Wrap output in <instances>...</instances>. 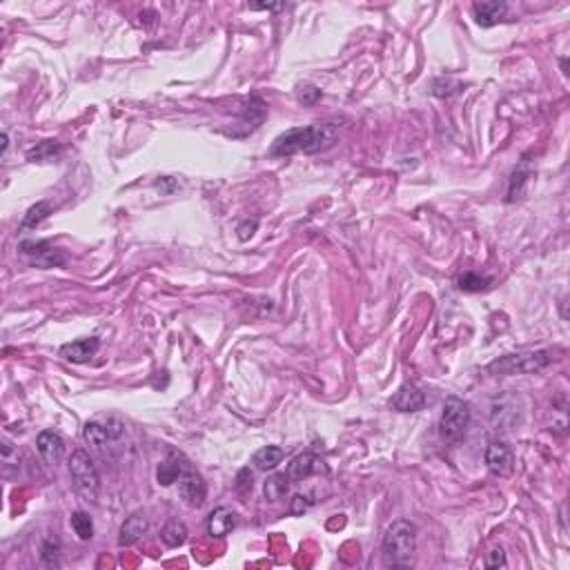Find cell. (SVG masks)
Listing matches in <instances>:
<instances>
[{
    "mask_svg": "<svg viewBox=\"0 0 570 570\" xmlns=\"http://www.w3.org/2000/svg\"><path fill=\"white\" fill-rule=\"evenodd\" d=\"M339 131L337 125H308V127H292L272 143V156H292V154H316L332 147L337 141Z\"/></svg>",
    "mask_w": 570,
    "mask_h": 570,
    "instance_id": "6da1fadb",
    "label": "cell"
},
{
    "mask_svg": "<svg viewBox=\"0 0 570 570\" xmlns=\"http://www.w3.org/2000/svg\"><path fill=\"white\" fill-rule=\"evenodd\" d=\"M416 552V528L408 519H399L385 528L383 534V559L388 566L406 568L412 564Z\"/></svg>",
    "mask_w": 570,
    "mask_h": 570,
    "instance_id": "7a4b0ae2",
    "label": "cell"
},
{
    "mask_svg": "<svg viewBox=\"0 0 570 570\" xmlns=\"http://www.w3.org/2000/svg\"><path fill=\"white\" fill-rule=\"evenodd\" d=\"M70 475H72V483L76 495L87 501V504H94L98 499V490H100V477L98 470L92 461V457L87 455L85 450H74L70 457Z\"/></svg>",
    "mask_w": 570,
    "mask_h": 570,
    "instance_id": "3957f363",
    "label": "cell"
},
{
    "mask_svg": "<svg viewBox=\"0 0 570 570\" xmlns=\"http://www.w3.org/2000/svg\"><path fill=\"white\" fill-rule=\"evenodd\" d=\"M470 426V406L459 397H448L441 419H439V434L446 443H459L466 437V430Z\"/></svg>",
    "mask_w": 570,
    "mask_h": 570,
    "instance_id": "277c9868",
    "label": "cell"
},
{
    "mask_svg": "<svg viewBox=\"0 0 570 570\" xmlns=\"http://www.w3.org/2000/svg\"><path fill=\"white\" fill-rule=\"evenodd\" d=\"M550 352H519V355H506L488 365L490 375H532L539 372L550 363Z\"/></svg>",
    "mask_w": 570,
    "mask_h": 570,
    "instance_id": "5b68a950",
    "label": "cell"
},
{
    "mask_svg": "<svg viewBox=\"0 0 570 570\" xmlns=\"http://www.w3.org/2000/svg\"><path fill=\"white\" fill-rule=\"evenodd\" d=\"M125 432V426L121 419L109 416L107 421H87L82 426V439L94 448H103L109 441L121 439Z\"/></svg>",
    "mask_w": 570,
    "mask_h": 570,
    "instance_id": "8992f818",
    "label": "cell"
},
{
    "mask_svg": "<svg viewBox=\"0 0 570 570\" xmlns=\"http://www.w3.org/2000/svg\"><path fill=\"white\" fill-rule=\"evenodd\" d=\"M178 493L181 497L185 499V504L198 508V506H203L205 504V497H208V485L203 481V477H200L192 466H185L183 468V473L178 477Z\"/></svg>",
    "mask_w": 570,
    "mask_h": 570,
    "instance_id": "52a82bcc",
    "label": "cell"
},
{
    "mask_svg": "<svg viewBox=\"0 0 570 570\" xmlns=\"http://www.w3.org/2000/svg\"><path fill=\"white\" fill-rule=\"evenodd\" d=\"M485 466L495 477H510L515 470V452L508 443L495 441L485 450Z\"/></svg>",
    "mask_w": 570,
    "mask_h": 570,
    "instance_id": "ba28073f",
    "label": "cell"
},
{
    "mask_svg": "<svg viewBox=\"0 0 570 570\" xmlns=\"http://www.w3.org/2000/svg\"><path fill=\"white\" fill-rule=\"evenodd\" d=\"M288 477L290 481H303L312 475H326L328 473V466L323 463L321 457H316L314 452H303V455H299L290 461L288 466Z\"/></svg>",
    "mask_w": 570,
    "mask_h": 570,
    "instance_id": "9c48e42d",
    "label": "cell"
},
{
    "mask_svg": "<svg viewBox=\"0 0 570 570\" xmlns=\"http://www.w3.org/2000/svg\"><path fill=\"white\" fill-rule=\"evenodd\" d=\"M428 404V397L412 383L401 385L397 394L390 399V408L397 412H419Z\"/></svg>",
    "mask_w": 570,
    "mask_h": 570,
    "instance_id": "30bf717a",
    "label": "cell"
},
{
    "mask_svg": "<svg viewBox=\"0 0 570 570\" xmlns=\"http://www.w3.org/2000/svg\"><path fill=\"white\" fill-rule=\"evenodd\" d=\"M36 448L41 452V457L49 463V466H56L63 461L65 457V441L58 432L54 430H43L36 439Z\"/></svg>",
    "mask_w": 570,
    "mask_h": 570,
    "instance_id": "8fae6325",
    "label": "cell"
},
{
    "mask_svg": "<svg viewBox=\"0 0 570 570\" xmlns=\"http://www.w3.org/2000/svg\"><path fill=\"white\" fill-rule=\"evenodd\" d=\"M21 252L33 257V263L41 265V267H54V265H63L65 263V257L58 252V249L49 247L47 243H41V241L38 243H33V241L21 243Z\"/></svg>",
    "mask_w": 570,
    "mask_h": 570,
    "instance_id": "7c38bea8",
    "label": "cell"
},
{
    "mask_svg": "<svg viewBox=\"0 0 570 570\" xmlns=\"http://www.w3.org/2000/svg\"><path fill=\"white\" fill-rule=\"evenodd\" d=\"M100 348V341L98 339H80V341H72V343H65L60 348V357L65 361H72V363H87L96 357V352Z\"/></svg>",
    "mask_w": 570,
    "mask_h": 570,
    "instance_id": "4fadbf2b",
    "label": "cell"
},
{
    "mask_svg": "<svg viewBox=\"0 0 570 570\" xmlns=\"http://www.w3.org/2000/svg\"><path fill=\"white\" fill-rule=\"evenodd\" d=\"M237 528V512L230 508H216L208 517V534L210 537L221 539Z\"/></svg>",
    "mask_w": 570,
    "mask_h": 570,
    "instance_id": "5bb4252c",
    "label": "cell"
},
{
    "mask_svg": "<svg viewBox=\"0 0 570 570\" xmlns=\"http://www.w3.org/2000/svg\"><path fill=\"white\" fill-rule=\"evenodd\" d=\"M473 11H475L477 25H481V27H495L506 16L508 5L506 3H499V0H485V3H477L473 7Z\"/></svg>",
    "mask_w": 570,
    "mask_h": 570,
    "instance_id": "9a60e30c",
    "label": "cell"
},
{
    "mask_svg": "<svg viewBox=\"0 0 570 570\" xmlns=\"http://www.w3.org/2000/svg\"><path fill=\"white\" fill-rule=\"evenodd\" d=\"M147 528H149V524H147V519L141 515V512H134V515H129L125 522H123V526H121V537H119V544L121 546H134L136 544L143 534L147 532Z\"/></svg>",
    "mask_w": 570,
    "mask_h": 570,
    "instance_id": "2e32d148",
    "label": "cell"
},
{
    "mask_svg": "<svg viewBox=\"0 0 570 570\" xmlns=\"http://www.w3.org/2000/svg\"><path fill=\"white\" fill-rule=\"evenodd\" d=\"M181 455H176V452L172 450L170 452V457H167L161 466H158V470H156V479L161 485H172L174 481H178L181 473H183V468H185L188 463H181Z\"/></svg>",
    "mask_w": 570,
    "mask_h": 570,
    "instance_id": "e0dca14e",
    "label": "cell"
},
{
    "mask_svg": "<svg viewBox=\"0 0 570 570\" xmlns=\"http://www.w3.org/2000/svg\"><path fill=\"white\" fill-rule=\"evenodd\" d=\"M530 176H532V170L528 167V161L524 158L522 163H519L517 170L512 172V178H510V188H508V200H510V203L524 196Z\"/></svg>",
    "mask_w": 570,
    "mask_h": 570,
    "instance_id": "ac0fdd59",
    "label": "cell"
},
{
    "mask_svg": "<svg viewBox=\"0 0 570 570\" xmlns=\"http://www.w3.org/2000/svg\"><path fill=\"white\" fill-rule=\"evenodd\" d=\"M283 457H285L283 448H279V446H265V448H261L257 455H254L252 463L259 468V470L267 473V470H274V468L283 461Z\"/></svg>",
    "mask_w": 570,
    "mask_h": 570,
    "instance_id": "d6986e66",
    "label": "cell"
},
{
    "mask_svg": "<svg viewBox=\"0 0 570 570\" xmlns=\"http://www.w3.org/2000/svg\"><path fill=\"white\" fill-rule=\"evenodd\" d=\"M288 488H290V477H288V473H276L272 477H267V481L263 485V495H265L267 501H272V504H274V501H281L285 497Z\"/></svg>",
    "mask_w": 570,
    "mask_h": 570,
    "instance_id": "ffe728a7",
    "label": "cell"
},
{
    "mask_svg": "<svg viewBox=\"0 0 570 570\" xmlns=\"http://www.w3.org/2000/svg\"><path fill=\"white\" fill-rule=\"evenodd\" d=\"M161 539L165 546H170V548H178L185 544L188 539V528L183 522H178V519H170V522L165 524L163 532H161Z\"/></svg>",
    "mask_w": 570,
    "mask_h": 570,
    "instance_id": "44dd1931",
    "label": "cell"
},
{
    "mask_svg": "<svg viewBox=\"0 0 570 570\" xmlns=\"http://www.w3.org/2000/svg\"><path fill=\"white\" fill-rule=\"evenodd\" d=\"M58 152H60L58 141H43V143H38L36 147H33V149H29L27 158L31 163H49V161H54L58 156Z\"/></svg>",
    "mask_w": 570,
    "mask_h": 570,
    "instance_id": "7402d4cb",
    "label": "cell"
},
{
    "mask_svg": "<svg viewBox=\"0 0 570 570\" xmlns=\"http://www.w3.org/2000/svg\"><path fill=\"white\" fill-rule=\"evenodd\" d=\"M49 214H52V205H49L47 200H41V203L31 205V208L27 210V214H25L23 223H21V230H31V227L41 225Z\"/></svg>",
    "mask_w": 570,
    "mask_h": 570,
    "instance_id": "603a6c76",
    "label": "cell"
},
{
    "mask_svg": "<svg viewBox=\"0 0 570 570\" xmlns=\"http://www.w3.org/2000/svg\"><path fill=\"white\" fill-rule=\"evenodd\" d=\"M72 528L74 532L78 534V539L82 542H90L94 537V524H92V517L87 512H82V510H76L72 515Z\"/></svg>",
    "mask_w": 570,
    "mask_h": 570,
    "instance_id": "cb8c5ba5",
    "label": "cell"
},
{
    "mask_svg": "<svg viewBox=\"0 0 570 570\" xmlns=\"http://www.w3.org/2000/svg\"><path fill=\"white\" fill-rule=\"evenodd\" d=\"M490 285V279H485V276H479L475 272H466L457 279V288L461 292H481L485 290Z\"/></svg>",
    "mask_w": 570,
    "mask_h": 570,
    "instance_id": "d4e9b609",
    "label": "cell"
},
{
    "mask_svg": "<svg viewBox=\"0 0 570 570\" xmlns=\"http://www.w3.org/2000/svg\"><path fill=\"white\" fill-rule=\"evenodd\" d=\"M41 557L45 566H60V542L56 537H47V542L43 544Z\"/></svg>",
    "mask_w": 570,
    "mask_h": 570,
    "instance_id": "484cf974",
    "label": "cell"
},
{
    "mask_svg": "<svg viewBox=\"0 0 570 570\" xmlns=\"http://www.w3.org/2000/svg\"><path fill=\"white\" fill-rule=\"evenodd\" d=\"M459 82H455V80H446V78H439V80H434V96H452L455 92H459Z\"/></svg>",
    "mask_w": 570,
    "mask_h": 570,
    "instance_id": "4316f807",
    "label": "cell"
},
{
    "mask_svg": "<svg viewBox=\"0 0 570 570\" xmlns=\"http://www.w3.org/2000/svg\"><path fill=\"white\" fill-rule=\"evenodd\" d=\"M252 485H254V477H252V473H249V468H243V470H239V475H237V490L241 495H247L249 490H252Z\"/></svg>",
    "mask_w": 570,
    "mask_h": 570,
    "instance_id": "83f0119b",
    "label": "cell"
},
{
    "mask_svg": "<svg viewBox=\"0 0 570 570\" xmlns=\"http://www.w3.org/2000/svg\"><path fill=\"white\" fill-rule=\"evenodd\" d=\"M312 506V501H310V497H303V495H294L292 499H290V512L292 515H303L308 508Z\"/></svg>",
    "mask_w": 570,
    "mask_h": 570,
    "instance_id": "f1b7e54d",
    "label": "cell"
},
{
    "mask_svg": "<svg viewBox=\"0 0 570 570\" xmlns=\"http://www.w3.org/2000/svg\"><path fill=\"white\" fill-rule=\"evenodd\" d=\"M508 561H506V552H504V548H495V550H490L488 552V559H485V566L488 568H504Z\"/></svg>",
    "mask_w": 570,
    "mask_h": 570,
    "instance_id": "f546056e",
    "label": "cell"
},
{
    "mask_svg": "<svg viewBox=\"0 0 570 570\" xmlns=\"http://www.w3.org/2000/svg\"><path fill=\"white\" fill-rule=\"evenodd\" d=\"M257 227H259V221H257V219L241 223V225H239V230H237V232H239V239H241V241H247V239L252 237V234L257 232Z\"/></svg>",
    "mask_w": 570,
    "mask_h": 570,
    "instance_id": "4dcf8cb0",
    "label": "cell"
},
{
    "mask_svg": "<svg viewBox=\"0 0 570 570\" xmlns=\"http://www.w3.org/2000/svg\"><path fill=\"white\" fill-rule=\"evenodd\" d=\"M154 185H156V190H161V194H172V192L178 188V185H176V181H174L172 176H161V178L154 183Z\"/></svg>",
    "mask_w": 570,
    "mask_h": 570,
    "instance_id": "1f68e13d",
    "label": "cell"
},
{
    "mask_svg": "<svg viewBox=\"0 0 570 570\" xmlns=\"http://www.w3.org/2000/svg\"><path fill=\"white\" fill-rule=\"evenodd\" d=\"M321 98V90H316V87H303V92H301V100L303 103H314V100Z\"/></svg>",
    "mask_w": 570,
    "mask_h": 570,
    "instance_id": "d6a6232c",
    "label": "cell"
},
{
    "mask_svg": "<svg viewBox=\"0 0 570 570\" xmlns=\"http://www.w3.org/2000/svg\"><path fill=\"white\" fill-rule=\"evenodd\" d=\"M249 9H263V11H281L285 9V3H254V5H249Z\"/></svg>",
    "mask_w": 570,
    "mask_h": 570,
    "instance_id": "836d02e7",
    "label": "cell"
}]
</instances>
